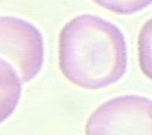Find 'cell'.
<instances>
[{"label": "cell", "mask_w": 152, "mask_h": 135, "mask_svg": "<svg viewBox=\"0 0 152 135\" xmlns=\"http://www.w3.org/2000/svg\"><path fill=\"white\" fill-rule=\"evenodd\" d=\"M58 64L64 77L82 89L110 86L127 71L125 36L118 25L99 15H78L60 31Z\"/></svg>", "instance_id": "6da1fadb"}, {"label": "cell", "mask_w": 152, "mask_h": 135, "mask_svg": "<svg viewBox=\"0 0 152 135\" xmlns=\"http://www.w3.org/2000/svg\"><path fill=\"white\" fill-rule=\"evenodd\" d=\"M85 135H152V100L121 95L103 103L88 117Z\"/></svg>", "instance_id": "7a4b0ae2"}, {"label": "cell", "mask_w": 152, "mask_h": 135, "mask_svg": "<svg viewBox=\"0 0 152 135\" xmlns=\"http://www.w3.org/2000/svg\"><path fill=\"white\" fill-rule=\"evenodd\" d=\"M0 58L17 70L23 83L31 82L40 73L45 59L40 30L23 18L0 15Z\"/></svg>", "instance_id": "3957f363"}, {"label": "cell", "mask_w": 152, "mask_h": 135, "mask_svg": "<svg viewBox=\"0 0 152 135\" xmlns=\"http://www.w3.org/2000/svg\"><path fill=\"white\" fill-rule=\"evenodd\" d=\"M23 92V82L14 67L0 58V123L17 110Z\"/></svg>", "instance_id": "277c9868"}, {"label": "cell", "mask_w": 152, "mask_h": 135, "mask_svg": "<svg viewBox=\"0 0 152 135\" xmlns=\"http://www.w3.org/2000/svg\"><path fill=\"white\" fill-rule=\"evenodd\" d=\"M137 53L142 73L152 80V18H149L139 31Z\"/></svg>", "instance_id": "5b68a950"}, {"label": "cell", "mask_w": 152, "mask_h": 135, "mask_svg": "<svg viewBox=\"0 0 152 135\" xmlns=\"http://www.w3.org/2000/svg\"><path fill=\"white\" fill-rule=\"evenodd\" d=\"M93 2L118 15H133L152 5V0H93Z\"/></svg>", "instance_id": "8992f818"}]
</instances>
